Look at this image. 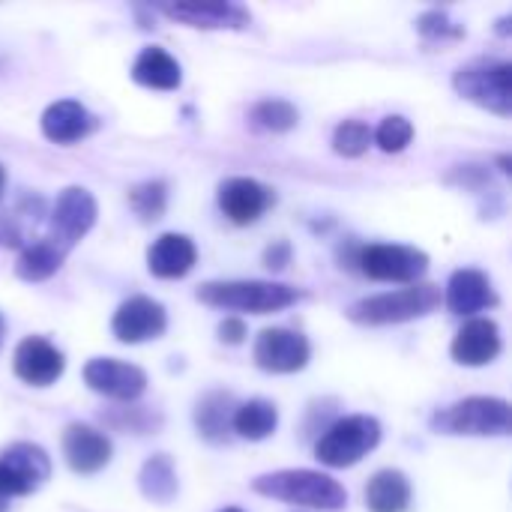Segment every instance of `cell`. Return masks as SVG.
Masks as SVG:
<instances>
[{"label":"cell","mask_w":512,"mask_h":512,"mask_svg":"<svg viewBox=\"0 0 512 512\" xmlns=\"http://www.w3.org/2000/svg\"><path fill=\"white\" fill-rule=\"evenodd\" d=\"M252 492L261 498H270V501L321 512H339L348 504V492L339 480H333L330 474H321V471H309V468L261 474L252 480Z\"/></svg>","instance_id":"1"},{"label":"cell","mask_w":512,"mask_h":512,"mask_svg":"<svg viewBox=\"0 0 512 512\" xmlns=\"http://www.w3.org/2000/svg\"><path fill=\"white\" fill-rule=\"evenodd\" d=\"M195 297L210 309L225 312H249V315H270L294 306L303 291L282 282H261V279H231V282H204Z\"/></svg>","instance_id":"2"},{"label":"cell","mask_w":512,"mask_h":512,"mask_svg":"<svg viewBox=\"0 0 512 512\" xmlns=\"http://www.w3.org/2000/svg\"><path fill=\"white\" fill-rule=\"evenodd\" d=\"M441 303H444V294L438 285L417 282V285H408L399 291L363 297V300L351 303L345 315H348V321H354L360 327H387V324H405V321L426 318Z\"/></svg>","instance_id":"3"},{"label":"cell","mask_w":512,"mask_h":512,"mask_svg":"<svg viewBox=\"0 0 512 512\" xmlns=\"http://www.w3.org/2000/svg\"><path fill=\"white\" fill-rule=\"evenodd\" d=\"M432 429L438 435L456 438H504L512 432V411L507 399L468 396L444 411L432 414Z\"/></svg>","instance_id":"4"},{"label":"cell","mask_w":512,"mask_h":512,"mask_svg":"<svg viewBox=\"0 0 512 512\" xmlns=\"http://www.w3.org/2000/svg\"><path fill=\"white\" fill-rule=\"evenodd\" d=\"M381 444V423L369 414L339 417L315 444V459L324 468H354Z\"/></svg>","instance_id":"5"},{"label":"cell","mask_w":512,"mask_h":512,"mask_svg":"<svg viewBox=\"0 0 512 512\" xmlns=\"http://www.w3.org/2000/svg\"><path fill=\"white\" fill-rule=\"evenodd\" d=\"M453 87L462 99L498 114H512V66L507 60H477L453 75Z\"/></svg>","instance_id":"6"},{"label":"cell","mask_w":512,"mask_h":512,"mask_svg":"<svg viewBox=\"0 0 512 512\" xmlns=\"http://www.w3.org/2000/svg\"><path fill=\"white\" fill-rule=\"evenodd\" d=\"M354 267L375 279V282H399V285H417L429 270V255L417 246L402 243H372L357 246Z\"/></svg>","instance_id":"7"},{"label":"cell","mask_w":512,"mask_h":512,"mask_svg":"<svg viewBox=\"0 0 512 512\" xmlns=\"http://www.w3.org/2000/svg\"><path fill=\"white\" fill-rule=\"evenodd\" d=\"M51 477V459L39 444L18 441L0 453V512L9 510L12 498L39 492Z\"/></svg>","instance_id":"8"},{"label":"cell","mask_w":512,"mask_h":512,"mask_svg":"<svg viewBox=\"0 0 512 512\" xmlns=\"http://www.w3.org/2000/svg\"><path fill=\"white\" fill-rule=\"evenodd\" d=\"M96 216H99V207H96V198L90 195V189L66 186L51 207L48 240L69 255V249L78 246L90 234V228L96 225Z\"/></svg>","instance_id":"9"},{"label":"cell","mask_w":512,"mask_h":512,"mask_svg":"<svg viewBox=\"0 0 512 512\" xmlns=\"http://www.w3.org/2000/svg\"><path fill=\"white\" fill-rule=\"evenodd\" d=\"M255 366L270 375H294L309 366L312 345L303 333L288 327H267L258 333L252 348Z\"/></svg>","instance_id":"10"},{"label":"cell","mask_w":512,"mask_h":512,"mask_svg":"<svg viewBox=\"0 0 512 512\" xmlns=\"http://www.w3.org/2000/svg\"><path fill=\"white\" fill-rule=\"evenodd\" d=\"M84 384L114 402H135L147 390V375L144 369L114 360V357H93L84 366Z\"/></svg>","instance_id":"11"},{"label":"cell","mask_w":512,"mask_h":512,"mask_svg":"<svg viewBox=\"0 0 512 512\" xmlns=\"http://www.w3.org/2000/svg\"><path fill=\"white\" fill-rule=\"evenodd\" d=\"M219 210L234 225H255L273 204L276 192L255 177H228L219 183Z\"/></svg>","instance_id":"12"},{"label":"cell","mask_w":512,"mask_h":512,"mask_svg":"<svg viewBox=\"0 0 512 512\" xmlns=\"http://www.w3.org/2000/svg\"><path fill=\"white\" fill-rule=\"evenodd\" d=\"M168 327L165 306L153 297H129L117 306L111 318V333L123 345H141L150 339H159Z\"/></svg>","instance_id":"13"},{"label":"cell","mask_w":512,"mask_h":512,"mask_svg":"<svg viewBox=\"0 0 512 512\" xmlns=\"http://www.w3.org/2000/svg\"><path fill=\"white\" fill-rule=\"evenodd\" d=\"M156 12L198 30H246L252 24L249 9L240 3H162Z\"/></svg>","instance_id":"14"},{"label":"cell","mask_w":512,"mask_h":512,"mask_svg":"<svg viewBox=\"0 0 512 512\" xmlns=\"http://www.w3.org/2000/svg\"><path fill=\"white\" fill-rule=\"evenodd\" d=\"M66 360L63 354L42 336H27L15 345L12 372L30 387H51L63 375Z\"/></svg>","instance_id":"15"},{"label":"cell","mask_w":512,"mask_h":512,"mask_svg":"<svg viewBox=\"0 0 512 512\" xmlns=\"http://www.w3.org/2000/svg\"><path fill=\"white\" fill-rule=\"evenodd\" d=\"M60 447H63V459L66 465L75 471V474H99L108 462H111V441L105 432L87 426V423H69L63 429V438H60Z\"/></svg>","instance_id":"16"},{"label":"cell","mask_w":512,"mask_h":512,"mask_svg":"<svg viewBox=\"0 0 512 512\" xmlns=\"http://www.w3.org/2000/svg\"><path fill=\"white\" fill-rule=\"evenodd\" d=\"M444 303L453 315H462V318H471L477 312H486V309H495L501 300L489 282L486 273L474 270V267H462L450 276L447 282V294H444Z\"/></svg>","instance_id":"17"},{"label":"cell","mask_w":512,"mask_h":512,"mask_svg":"<svg viewBox=\"0 0 512 512\" xmlns=\"http://www.w3.org/2000/svg\"><path fill=\"white\" fill-rule=\"evenodd\" d=\"M501 327L492 318H471L453 339L450 354L459 366H489L501 354Z\"/></svg>","instance_id":"18"},{"label":"cell","mask_w":512,"mask_h":512,"mask_svg":"<svg viewBox=\"0 0 512 512\" xmlns=\"http://www.w3.org/2000/svg\"><path fill=\"white\" fill-rule=\"evenodd\" d=\"M42 135L51 141V144H75V141H84L90 132H96L99 120L75 99H57L51 102L45 111H42Z\"/></svg>","instance_id":"19"},{"label":"cell","mask_w":512,"mask_h":512,"mask_svg":"<svg viewBox=\"0 0 512 512\" xmlns=\"http://www.w3.org/2000/svg\"><path fill=\"white\" fill-rule=\"evenodd\" d=\"M195 261H198V249L192 237L177 231L159 234L147 249V270L156 279H183L192 273Z\"/></svg>","instance_id":"20"},{"label":"cell","mask_w":512,"mask_h":512,"mask_svg":"<svg viewBox=\"0 0 512 512\" xmlns=\"http://www.w3.org/2000/svg\"><path fill=\"white\" fill-rule=\"evenodd\" d=\"M237 402L225 390H210L195 405V429L207 444H228L231 441V420Z\"/></svg>","instance_id":"21"},{"label":"cell","mask_w":512,"mask_h":512,"mask_svg":"<svg viewBox=\"0 0 512 512\" xmlns=\"http://www.w3.org/2000/svg\"><path fill=\"white\" fill-rule=\"evenodd\" d=\"M132 81L150 90H177L183 84V72L165 48L147 45L132 63Z\"/></svg>","instance_id":"22"},{"label":"cell","mask_w":512,"mask_h":512,"mask_svg":"<svg viewBox=\"0 0 512 512\" xmlns=\"http://www.w3.org/2000/svg\"><path fill=\"white\" fill-rule=\"evenodd\" d=\"M411 498H414L411 480L396 468L378 471L366 486V510L369 512H408Z\"/></svg>","instance_id":"23"},{"label":"cell","mask_w":512,"mask_h":512,"mask_svg":"<svg viewBox=\"0 0 512 512\" xmlns=\"http://www.w3.org/2000/svg\"><path fill=\"white\" fill-rule=\"evenodd\" d=\"M138 489L147 501L153 504H171L180 492V480H177V468L171 462L168 453H156L150 456L141 471H138Z\"/></svg>","instance_id":"24"},{"label":"cell","mask_w":512,"mask_h":512,"mask_svg":"<svg viewBox=\"0 0 512 512\" xmlns=\"http://www.w3.org/2000/svg\"><path fill=\"white\" fill-rule=\"evenodd\" d=\"M279 426V408L267 399H249L237 405L231 420V435L243 441H267Z\"/></svg>","instance_id":"25"},{"label":"cell","mask_w":512,"mask_h":512,"mask_svg":"<svg viewBox=\"0 0 512 512\" xmlns=\"http://www.w3.org/2000/svg\"><path fill=\"white\" fill-rule=\"evenodd\" d=\"M63 261H66V252L60 246H54L48 237H42L21 249L18 261H15V276L24 282H45L63 267Z\"/></svg>","instance_id":"26"},{"label":"cell","mask_w":512,"mask_h":512,"mask_svg":"<svg viewBox=\"0 0 512 512\" xmlns=\"http://www.w3.org/2000/svg\"><path fill=\"white\" fill-rule=\"evenodd\" d=\"M249 120L264 132H288L300 123V111L288 99H261L252 105Z\"/></svg>","instance_id":"27"},{"label":"cell","mask_w":512,"mask_h":512,"mask_svg":"<svg viewBox=\"0 0 512 512\" xmlns=\"http://www.w3.org/2000/svg\"><path fill=\"white\" fill-rule=\"evenodd\" d=\"M129 207L144 219V222H156L162 219L165 207H168V186L162 180H144L138 186L129 189Z\"/></svg>","instance_id":"28"},{"label":"cell","mask_w":512,"mask_h":512,"mask_svg":"<svg viewBox=\"0 0 512 512\" xmlns=\"http://www.w3.org/2000/svg\"><path fill=\"white\" fill-rule=\"evenodd\" d=\"M372 147V129L369 123L351 117V120H342L333 132V150L345 159H357L363 156L366 150Z\"/></svg>","instance_id":"29"},{"label":"cell","mask_w":512,"mask_h":512,"mask_svg":"<svg viewBox=\"0 0 512 512\" xmlns=\"http://www.w3.org/2000/svg\"><path fill=\"white\" fill-rule=\"evenodd\" d=\"M372 141L384 153H402L414 141V123L408 117H402V114H390V117H384L378 123V129L372 132Z\"/></svg>","instance_id":"30"},{"label":"cell","mask_w":512,"mask_h":512,"mask_svg":"<svg viewBox=\"0 0 512 512\" xmlns=\"http://www.w3.org/2000/svg\"><path fill=\"white\" fill-rule=\"evenodd\" d=\"M417 30L423 33V39H429V42H441V45H447V42H459V39L465 36V30H462L459 24H453V21H450V15H447V12H441V9L426 12V15L417 21Z\"/></svg>","instance_id":"31"},{"label":"cell","mask_w":512,"mask_h":512,"mask_svg":"<svg viewBox=\"0 0 512 512\" xmlns=\"http://www.w3.org/2000/svg\"><path fill=\"white\" fill-rule=\"evenodd\" d=\"M264 264H267L270 270H285V267L291 264V243L276 240L273 246H267V252H264Z\"/></svg>","instance_id":"32"},{"label":"cell","mask_w":512,"mask_h":512,"mask_svg":"<svg viewBox=\"0 0 512 512\" xmlns=\"http://www.w3.org/2000/svg\"><path fill=\"white\" fill-rule=\"evenodd\" d=\"M219 342H225V345H240L243 339H246V324H243V318H225L222 324H219Z\"/></svg>","instance_id":"33"},{"label":"cell","mask_w":512,"mask_h":512,"mask_svg":"<svg viewBox=\"0 0 512 512\" xmlns=\"http://www.w3.org/2000/svg\"><path fill=\"white\" fill-rule=\"evenodd\" d=\"M18 243H21L18 228L6 216H0V246H18Z\"/></svg>","instance_id":"34"},{"label":"cell","mask_w":512,"mask_h":512,"mask_svg":"<svg viewBox=\"0 0 512 512\" xmlns=\"http://www.w3.org/2000/svg\"><path fill=\"white\" fill-rule=\"evenodd\" d=\"M498 165H501V171H504V174H510V156H501V159H498Z\"/></svg>","instance_id":"35"},{"label":"cell","mask_w":512,"mask_h":512,"mask_svg":"<svg viewBox=\"0 0 512 512\" xmlns=\"http://www.w3.org/2000/svg\"><path fill=\"white\" fill-rule=\"evenodd\" d=\"M3 336H6V321H3V315H0V348H3Z\"/></svg>","instance_id":"36"},{"label":"cell","mask_w":512,"mask_h":512,"mask_svg":"<svg viewBox=\"0 0 512 512\" xmlns=\"http://www.w3.org/2000/svg\"><path fill=\"white\" fill-rule=\"evenodd\" d=\"M3 183H6V168L0 165V192H3Z\"/></svg>","instance_id":"37"},{"label":"cell","mask_w":512,"mask_h":512,"mask_svg":"<svg viewBox=\"0 0 512 512\" xmlns=\"http://www.w3.org/2000/svg\"><path fill=\"white\" fill-rule=\"evenodd\" d=\"M219 512H243V510H237V507H225V510H219Z\"/></svg>","instance_id":"38"}]
</instances>
